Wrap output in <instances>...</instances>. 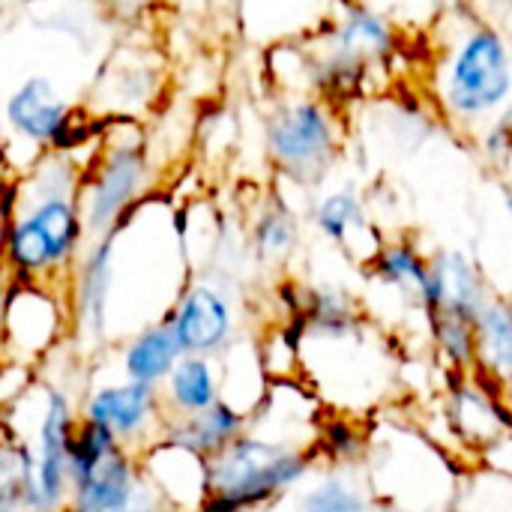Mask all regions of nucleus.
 I'll return each mask as SVG.
<instances>
[{"instance_id": "nucleus-1", "label": "nucleus", "mask_w": 512, "mask_h": 512, "mask_svg": "<svg viewBox=\"0 0 512 512\" xmlns=\"http://www.w3.org/2000/svg\"><path fill=\"white\" fill-rule=\"evenodd\" d=\"M84 165L72 156L42 150L15 177V210L3 222V264L12 279L51 282L72 276L87 246L78 189Z\"/></svg>"}, {"instance_id": "nucleus-2", "label": "nucleus", "mask_w": 512, "mask_h": 512, "mask_svg": "<svg viewBox=\"0 0 512 512\" xmlns=\"http://www.w3.org/2000/svg\"><path fill=\"white\" fill-rule=\"evenodd\" d=\"M156 171L144 120H108L96 153L81 171L78 210L87 243L114 234L147 201Z\"/></svg>"}, {"instance_id": "nucleus-3", "label": "nucleus", "mask_w": 512, "mask_h": 512, "mask_svg": "<svg viewBox=\"0 0 512 512\" xmlns=\"http://www.w3.org/2000/svg\"><path fill=\"white\" fill-rule=\"evenodd\" d=\"M315 465V450L243 432L207 459L210 495L198 512H255L297 489Z\"/></svg>"}, {"instance_id": "nucleus-4", "label": "nucleus", "mask_w": 512, "mask_h": 512, "mask_svg": "<svg viewBox=\"0 0 512 512\" xmlns=\"http://www.w3.org/2000/svg\"><path fill=\"white\" fill-rule=\"evenodd\" d=\"M270 162L297 183H315L339 153V123L330 102L297 96L279 102L264 123Z\"/></svg>"}, {"instance_id": "nucleus-5", "label": "nucleus", "mask_w": 512, "mask_h": 512, "mask_svg": "<svg viewBox=\"0 0 512 512\" xmlns=\"http://www.w3.org/2000/svg\"><path fill=\"white\" fill-rule=\"evenodd\" d=\"M512 93V51L492 24L474 27L447 66L444 102L456 120H477L501 108Z\"/></svg>"}, {"instance_id": "nucleus-6", "label": "nucleus", "mask_w": 512, "mask_h": 512, "mask_svg": "<svg viewBox=\"0 0 512 512\" xmlns=\"http://www.w3.org/2000/svg\"><path fill=\"white\" fill-rule=\"evenodd\" d=\"M78 414L63 390L42 387V408L33 441H21L24 453V512H66L69 504V441Z\"/></svg>"}, {"instance_id": "nucleus-7", "label": "nucleus", "mask_w": 512, "mask_h": 512, "mask_svg": "<svg viewBox=\"0 0 512 512\" xmlns=\"http://www.w3.org/2000/svg\"><path fill=\"white\" fill-rule=\"evenodd\" d=\"M165 63L150 45H117L93 78L84 108L105 120H144L162 102Z\"/></svg>"}, {"instance_id": "nucleus-8", "label": "nucleus", "mask_w": 512, "mask_h": 512, "mask_svg": "<svg viewBox=\"0 0 512 512\" xmlns=\"http://www.w3.org/2000/svg\"><path fill=\"white\" fill-rule=\"evenodd\" d=\"M162 321L174 330L180 351L195 357H219L234 345L237 315L231 294L216 282H186Z\"/></svg>"}, {"instance_id": "nucleus-9", "label": "nucleus", "mask_w": 512, "mask_h": 512, "mask_svg": "<svg viewBox=\"0 0 512 512\" xmlns=\"http://www.w3.org/2000/svg\"><path fill=\"white\" fill-rule=\"evenodd\" d=\"M81 417L105 426L132 453L153 444L168 420L159 387L129 378L90 390L81 405Z\"/></svg>"}, {"instance_id": "nucleus-10", "label": "nucleus", "mask_w": 512, "mask_h": 512, "mask_svg": "<svg viewBox=\"0 0 512 512\" xmlns=\"http://www.w3.org/2000/svg\"><path fill=\"white\" fill-rule=\"evenodd\" d=\"M66 327L60 297L45 282L12 279L0 297V336L12 354L42 357L57 345Z\"/></svg>"}, {"instance_id": "nucleus-11", "label": "nucleus", "mask_w": 512, "mask_h": 512, "mask_svg": "<svg viewBox=\"0 0 512 512\" xmlns=\"http://www.w3.org/2000/svg\"><path fill=\"white\" fill-rule=\"evenodd\" d=\"M141 474L156 486V492L168 501L174 512H198L210 495L207 459L174 444L156 438L144 450L135 453Z\"/></svg>"}, {"instance_id": "nucleus-12", "label": "nucleus", "mask_w": 512, "mask_h": 512, "mask_svg": "<svg viewBox=\"0 0 512 512\" xmlns=\"http://www.w3.org/2000/svg\"><path fill=\"white\" fill-rule=\"evenodd\" d=\"M69 282L75 324L99 342L108 333V312L114 294V234L84 246Z\"/></svg>"}, {"instance_id": "nucleus-13", "label": "nucleus", "mask_w": 512, "mask_h": 512, "mask_svg": "<svg viewBox=\"0 0 512 512\" xmlns=\"http://www.w3.org/2000/svg\"><path fill=\"white\" fill-rule=\"evenodd\" d=\"M492 297L480 267L462 252H438L429 258V279L420 294V309L426 315H459L474 321L483 303Z\"/></svg>"}, {"instance_id": "nucleus-14", "label": "nucleus", "mask_w": 512, "mask_h": 512, "mask_svg": "<svg viewBox=\"0 0 512 512\" xmlns=\"http://www.w3.org/2000/svg\"><path fill=\"white\" fill-rule=\"evenodd\" d=\"M69 111L72 102L60 96L48 75H30L6 96L3 123L18 141L33 144L36 150H48Z\"/></svg>"}, {"instance_id": "nucleus-15", "label": "nucleus", "mask_w": 512, "mask_h": 512, "mask_svg": "<svg viewBox=\"0 0 512 512\" xmlns=\"http://www.w3.org/2000/svg\"><path fill=\"white\" fill-rule=\"evenodd\" d=\"M450 423L471 447H489L510 432L512 414L501 402V390L474 372L459 375L450 393Z\"/></svg>"}, {"instance_id": "nucleus-16", "label": "nucleus", "mask_w": 512, "mask_h": 512, "mask_svg": "<svg viewBox=\"0 0 512 512\" xmlns=\"http://www.w3.org/2000/svg\"><path fill=\"white\" fill-rule=\"evenodd\" d=\"M141 480L144 474L138 456L120 447L87 480L72 486L66 512H120L138 492Z\"/></svg>"}, {"instance_id": "nucleus-17", "label": "nucleus", "mask_w": 512, "mask_h": 512, "mask_svg": "<svg viewBox=\"0 0 512 512\" xmlns=\"http://www.w3.org/2000/svg\"><path fill=\"white\" fill-rule=\"evenodd\" d=\"M249 426V417L234 408L225 399H216L210 408L189 414V417H168L165 429L159 438L174 441L204 459H213L216 453H222L234 438H240Z\"/></svg>"}, {"instance_id": "nucleus-18", "label": "nucleus", "mask_w": 512, "mask_h": 512, "mask_svg": "<svg viewBox=\"0 0 512 512\" xmlns=\"http://www.w3.org/2000/svg\"><path fill=\"white\" fill-rule=\"evenodd\" d=\"M474 354L477 375L512 393V300L489 297L474 318Z\"/></svg>"}, {"instance_id": "nucleus-19", "label": "nucleus", "mask_w": 512, "mask_h": 512, "mask_svg": "<svg viewBox=\"0 0 512 512\" xmlns=\"http://www.w3.org/2000/svg\"><path fill=\"white\" fill-rule=\"evenodd\" d=\"M159 396L168 417H189L204 408H210L219 393V366H213V357H195L183 354L177 366L168 372V378L159 384Z\"/></svg>"}, {"instance_id": "nucleus-20", "label": "nucleus", "mask_w": 512, "mask_h": 512, "mask_svg": "<svg viewBox=\"0 0 512 512\" xmlns=\"http://www.w3.org/2000/svg\"><path fill=\"white\" fill-rule=\"evenodd\" d=\"M390 48H393L390 24L363 3H351L330 36V54L357 66H369L381 60Z\"/></svg>"}, {"instance_id": "nucleus-21", "label": "nucleus", "mask_w": 512, "mask_h": 512, "mask_svg": "<svg viewBox=\"0 0 512 512\" xmlns=\"http://www.w3.org/2000/svg\"><path fill=\"white\" fill-rule=\"evenodd\" d=\"M183 357L180 342L174 336V330L165 321H153L144 324L126 345H123V375L129 381H141V384H153L159 387L168 372L177 366V360Z\"/></svg>"}, {"instance_id": "nucleus-22", "label": "nucleus", "mask_w": 512, "mask_h": 512, "mask_svg": "<svg viewBox=\"0 0 512 512\" xmlns=\"http://www.w3.org/2000/svg\"><path fill=\"white\" fill-rule=\"evenodd\" d=\"M372 276L384 282L387 288H396L399 294H408L420 303V294L429 279V258L420 255V249L408 240L384 243L378 252H372Z\"/></svg>"}, {"instance_id": "nucleus-23", "label": "nucleus", "mask_w": 512, "mask_h": 512, "mask_svg": "<svg viewBox=\"0 0 512 512\" xmlns=\"http://www.w3.org/2000/svg\"><path fill=\"white\" fill-rule=\"evenodd\" d=\"M249 237H252V252L258 255V261L282 264L297 249L300 231H297V219H294V213L288 207L270 204L255 216Z\"/></svg>"}, {"instance_id": "nucleus-24", "label": "nucleus", "mask_w": 512, "mask_h": 512, "mask_svg": "<svg viewBox=\"0 0 512 512\" xmlns=\"http://www.w3.org/2000/svg\"><path fill=\"white\" fill-rule=\"evenodd\" d=\"M312 222L330 243L348 246L354 234L366 228V210L354 189H336L318 201V207L312 210Z\"/></svg>"}, {"instance_id": "nucleus-25", "label": "nucleus", "mask_w": 512, "mask_h": 512, "mask_svg": "<svg viewBox=\"0 0 512 512\" xmlns=\"http://www.w3.org/2000/svg\"><path fill=\"white\" fill-rule=\"evenodd\" d=\"M432 342L441 354V360L450 366L453 375H474L477 369V354H474V321L459 318V315H426Z\"/></svg>"}, {"instance_id": "nucleus-26", "label": "nucleus", "mask_w": 512, "mask_h": 512, "mask_svg": "<svg viewBox=\"0 0 512 512\" xmlns=\"http://www.w3.org/2000/svg\"><path fill=\"white\" fill-rule=\"evenodd\" d=\"M120 447L123 444L105 426H99V423L78 414V423H75V432H72V441H69V459H66L69 483L75 486V483L87 480Z\"/></svg>"}, {"instance_id": "nucleus-27", "label": "nucleus", "mask_w": 512, "mask_h": 512, "mask_svg": "<svg viewBox=\"0 0 512 512\" xmlns=\"http://www.w3.org/2000/svg\"><path fill=\"white\" fill-rule=\"evenodd\" d=\"M372 498L366 489H360L354 480L342 474L321 477L315 486H309L300 495V510L303 512H369Z\"/></svg>"}, {"instance_id": "nucleus-28", "label": "nucleus", "mask_w": 512, "mask_h": 512, "mask_svg": "<svg viewBox=\"0 0 512 512\" xmlns=\"http://www.w3.org/2000/svg\"><path fill=\"white\" fill-rule=\"evenodd\" d=\"M0 512H24L21 441H0Z\"/></svg>"}, {"instance_id": "nucleus-29", "label": "nucleus", "mask_w": 512, "mask_h": 512, "mask_svg": "<svg viewBox=\"0 0 512 512\" xmlns=\"http://www.w3.org/2000/svg\"><path fill=\"white\" fill-rule=\"evenodd\" d=\"M147 3H150V0H111V6H114L117 12H123V15H135V12H141Z\"/></svg>"}, {"instance_id": "nucleus-30", "label": "nucleus", "mask_w": 512, "mask_h": 512, "mask_svg": "<svg viewBox=\"0 0 512 512\" xmlns=\"http://www.w3.org/2000/svg\"><path fill=\"white\" fill-rule=\"evenodd\" d=\"M507 207H510V219H512V192H507Z\"/></svg>"}]
</instances>
